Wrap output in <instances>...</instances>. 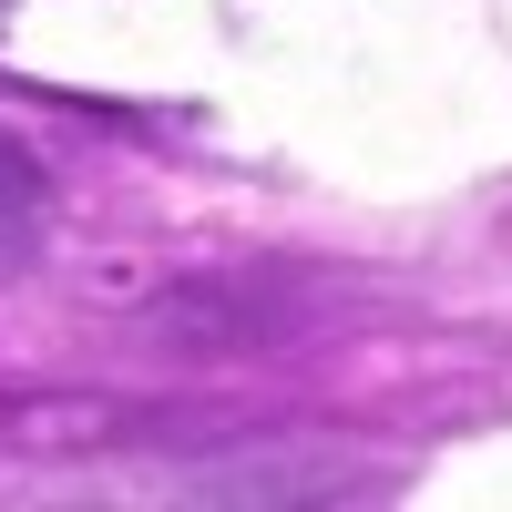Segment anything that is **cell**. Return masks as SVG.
Returning <instances> with one entry per match:
<instances>
[]
</instances>
